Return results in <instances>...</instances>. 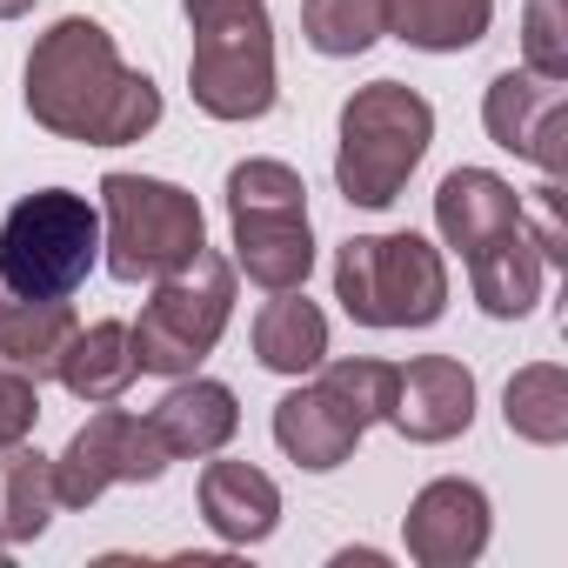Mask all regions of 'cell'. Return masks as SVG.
<instances>
[{
	"label": "cell",
	"instance_id": "6da1fadb",
	"mask_svg": "<svg viewBox=\"0 0 568 568\" xmlns=\"http://www.w3.org/2000/svg\"><path fill=\"white\" fill-rule=\"evenodd\" d=\"M21 101H28L34 128H48L54 141H81V148H128L161 128L154 74L128 68L114 34L88 14H61L34 41Z\"/></svg>",
	"mask_w": 568,
	"mask_h": 568
},
{
	"label": "cell",
	"instance_id": "7a4b0ae2",
	"mask_svg": "<svg viewBox=\"0 0 568 568\" xmlns=\"http://www.w3.org/2000/svg\"><path fill=\"white\" fill-rule=\"evenodd\" d=\"M395 362H375V355H348V362H322L315 382L288 388L274 402V442L295 468L308 475H335L362 435L375 422H388L395 408Z\"/></svg>",
	"mask_w": 568,
	"mask_h": 568
},
{
	"label": "cell",
	"instance_id": "3957f363",
	"mask_svg": "<svg viewBox=\"0 0 568 568\" xmlns=\"http://www.w3.org/2000/svg\"><path fill=\"white\" fill-rule=\"evenodd\" d=\"M181 14L194 28L187 54V88L207 121H261L274 114V21L267 0H181Z\"/></svg>",
	"mask_w": 568,
	"mask_h": 568
},
{
	"label": "cell",
	"instance_id": "277c9868",
	"mask_svg": "<svg viewBox=\"0 0 568 568\" xmlns=\"http://www.w3.org/2000/svg\"><path fill=\"white\" fill-rule=\"evenodd\" d=\"M435 141V108L428 94L402 81H368L342 101V141H335V187L348 207H395L402 187L415 181L422 154Z\"/></svg>",
	"mask_w": 568,
	"mask_h": 568
},
{
	"label": "cell",
	"instance_id": "5b68a950",
	"mask_svg": "<svg viewBox=\"0 0 568 568\" xmlns=\"http://www.w3.org/2000/svg\"><path fill=\"white\" fill-rule=\"evenodd\" d=\"M227 227H234V274L254 288H308L315 274V227H308V187L288 161H234L227 168Z\"/></svg>",
	"mask_w": 568,
	"mask_h": 568
},
{
	"label": "cell",
	"instance_id": "8992f818",
	"mask_svg": "<svg viewBox=\"0 0 568 568\" xmlns=\"http://www.w3.org/2000/svg\"><path fill=\"white\" fill-rule=\"evenodd\" d=\"M335 302L362 328H435L448 315V261L422 234H348L335 247Z\"/></svg>",
	"mask_w": 568,
	"mask_h": 568
},
{
	"label": "cell",
	"instance_id": "52a82bcc",
	"mask_svg": "<svg viewBox=\"0 0 568 568\" xmlns=\"http://www.w3.org/2000/svg\"><path fill=\"white\" fill-rule=\"evenodd\" d=\"M101 267V207L74 187H34L0 221V288L28 302H68Z\"/></svg>",
	"mask_w": 568,
	"mask_h": 568
},
{
	"label": "cell",
	"instance_id": "ba28073f",
	"mask_svg": "<svg viewBox=\"0 0 568 568\" xmlns=\"http://www.w3.org/2000/svg\"><path fill=\"white\" fill-rule=\"evenodd\" d=\"M207 247V214L187 187L161 174H108L101 181V261L114 281L141 288Z\"/></svg>",
	"mask_w": 568,
	"mask_h": 568
},
{
	"label": "cell",
	"instance_id": "9c48e42d",
	"mask_svg": "<svg viewBox=\"0 0 568 568\" xmlns=\"http://www.w3.org/2000/svg\"><path fill=\"white\" fill-rule=\"evenodd\" d=\"M227 322H234V261L214 254V247H201L187 267H174V274L154 281L141 322L128 328L134 368L141 375H168V382L194 375L221 348Z\"/></svg>",
	"mask_w": 568,
	"mask_h": 568
},
{
	"label": "cell",
	"instance_id": "30bf717a",
	"mask_svg": "<svg viewBox=\"0 0 568 568\" xmlns=\"http://www.w3.org/2000/svg\"><path fill=\"white\" fill-rule=\"evenodd\" d=\"M168 462L174 455H168V442L154 435L148 415H128L121 402H101L68 435V448L54 455V501L61 508H94L121 481H161Z\"/></svg>",
	"mask_w": 568,
	"mask_h": 568
},
{
	"label": "cell",
	"instance_id": "8fae6325",
	"mask_svg": "<svg viewBox=\"0 0 568 568\" xmlns=\"http://www.w3.org/2000/svg\"><path fill=\"white\" fill-rule=\"evenodd\" d=\"M481 128L515 161H535L548 181H561L568 168V88L561 81H541L528 68L495 74L481 94Z\"/></svg>",
	"mask_w": 568,
	"mask_h": 568
},
{
	"label": "cell",
	"instance_id": "7c38bea8",
	"mask_svg": "<svg viewBox=\"0 0 568 568\" xmlns=\"http://www.w3.org/2000/svg\"><path fill=\"white\" fill-rule=\"evenodd\" d=\"M488 528H495L488 488L462 481V475H435L402 515L408 561H422V568H468V561H481L488 555Z\"/></svg>",
	"mask_w": 568,
	"mask_h": 568
},
{
	"label": "cell",
	"instance_id": "4fadbf2b",
	"mask_svg": "<svg viewBox=\"0 0 568 568\" xmlns=\"http://www.w3.org/2000/svg\"><path fill=\"white\" fill-rule=\"evenodd\" d=\"M388 428H402L415 448H442L475 428V375L455 355H415L395 375V408Z\"/></svg>",
	"mask_w": 568,
	"mask_h": 568
},
{
	"label": "cell",
	"instance_id": "5bb4252c",
	"mask_svg": "<svg viewBox=\"0 0 568 568\" xmlns=\"http://www.w3.org/2000/svg\"><path fill=\"white\" fill-rule=\"evenodd\" d=\"M148 422H154V435L168 442L174 462H207V455H221V448L234 442V428H241V402H234L227 382L174 375V388L148 408Z\"/></svg>",
	"mask_w": 568,
	"mask_h": 568
},
{
	"label": "cell",
	"instance_id": "9a60e30c",
	"mask_svg": "<svg viewBox=\"0 0 568 568\" xmlns=\"http://www.w3.org/2000/svg\"><path fill=\"white\" fill-rule=\"evenodd\" d=\"M435 227H442V241L468 261L475 247H488V241H501L508 227H521V194H515V181H501L495 168H455V174H442V187H435Z\"/></svg>",
	"mask_w": 568,
	"mask_h": 568
},
{
	"label": "cell",
	"instance_id": "2e32d148",
	"mask_svg": "<svg viewBox=\"0 0 568 568\" xmlns=\"http://www.w3.org/2000/svg\"><path fill=\"white\" fill-rule=\"evenodd\" d=\"M201 521L227 541V548H254L281 528V488L267 468L254 462H221L207 455L201 468Z\"/></svg>",
	"mask_w": 568,
	"mask_h": 568
},
{
	"label": "cell",
	"instance_id": "e0dca14e",
	"mask_svg": "<svg viewBox=\"0 0 568 568\" xmlns=\"http://www.w3.org/2000/svg\"><path fill=\"white\" fill-rule=\"evenodd\" d=\"M541 281H548V261H541V247L528 241V227H508L501 241H488V247L468 254V288H475L481 315H495V322L535 315Z\"/></svg>",
	"mask_w": 568,
	"mask_h": 568
},
{
	"label": "cell",
	"instance_id": "ac0fdd59",
	"mask_svg": "<svg viewBox=\"0 0 568 568\" xmlns=\"http://www.w3.org/2000/svg\"><path fill=\"white\" fill-rule=\"evenodd\" d=\"M254 362L267 375H315L328 362V315L302 295V288H281L261 315H254Z\"/></svg>",
	"mask_w": 568,
	"mask_h": 568
},
{
	"label": "cell",
	"instance_id": "d6986e66",
	"mask_svg": "<svg viewBox=\"0 0 568 568\" xmlns=\"http://www.w3.org/2000/svg\"><path fill=\"white\" fill-rule=\"evenodd\" d=\"M54 375H61V388L74 395V402H88V408H101V402H121L128 388H134V342H128V322H88V328H74L68 335V348H61V362H54Z\"/></svg>",
	"mask_w": 568,
	"mask_h": 568
},
{
	"label": "cell",
	"instance_id": "ffe728a7",
	"mask_svg": "<svg viewBox=\"0 0 568 568\" xmlns=\"http://www.w3.org/2000/svg\"><path fill=\"white\" fill-rule=\"evenodd\" d=\"M382 28L422 54H468L495 28V0H382Z\"/></svg>",
	"mask_w": 568,
	"mask_h": 568
},
{
	"label": "cell",
	"instance_id": "44dd1931",
	"mask_svg": "<svg viewBox=\"0 0 568 568\" xmlns=\"http://www.w3.org/2000/svg\"><path fill=\"white\" fill-rule=\"evenodd\" d=\"M54 455L28 448V442H0V541L21 548L41 541L54 521Z\"/></svg>",
	"mask_w": 568,
	"mask_h": 568
},
{
	"label": "cell",
	"instance_id": "7402d4cb",
	"mask_svg": "<svg viewBox=\"0 0 568 568\" xmlns=\"http://www.w3.org/2000/svg\"><path fill=\"white\" fill-rule=\"evenodd\" d=\"M81 328V315L68 302H28V295H8L0 288V362L21 368V375H54L68 335Z\"/></svg>",
	"mask_w": 568,
	"mask_h": 568
},
{
	"label": "cell",
	"instance_id": "603a6c76",
	"mask_svg": "<svg viewBox=\"0 0 568 568\" xmlns=\"http://www.w3.org/2000/svg\"><path fill=\"white\" fill-rule=\"evenodd\" d=\"M501 422L528 448H561L568 442V368L561 362H528L501 388Z\"/></svg>",
	"mask_w": 568,
	"mask_h": 568
},
{
	"label": "cell",
	"instance_id": "cb8c5ba5",
	"mask_svg": "<svg viewBox=\"0 0 568 568\" xmlns=\"http://www.w3.org/2000/svg\"><path fill=\"white\" fill-rule=\"evenodd\" d=\"M382 34V0H302V41L322 61H355Z\"/></svg>",
	"mask_w": 568,
	"mask_h": 568
},
{
	"label": "cell",
	"instance_id": "d4e9b609",
	"mask_svg": "<svg viewBox=\"0 0 568 568\" xmlns=\"http://www.w3.org/2000/svg\"><path fill=\"white\" fill-rule=\"evenodd\" d=\"M521 68L568 81V0H521Z\"/></svg>",
	"mask_w": 568,
	"mask_h": 568
},
{
	"label": "cell",
	"instance_id": "484cf974",
	"mask_svg": "<svg viewBox=\"0 0 568 568\" xmlns=\"http://www.w3.org/2000/svg\"><path fill=\"white\" fill-rule=\"evenodd\" d=\"M521 227L541 247L548 267H568V227H561V181H541L535 194H521Z\"/></svg>",
	"mask_w": 568,
	"mask_h": 568
},
{
	"label": "cell",
	"instance_id": "4316f807",
	"mask_svg": "<svg viewBox=\"0 0 568 568\" xmlns=\"http://www.w3.org/2000/svg\"><path fill=\"white\" fill-rule=\"evenodd\" d=\"M41 422V382L0 362V442H28Z\"/></svg>",
	"mask_w": 568,
	"mask_h": 568
},
{
	"label": "cell",
	"instance_id": "83f0119b",
	"mask_svg": "<svg viewBox=\"0 0 568 568\" xmlns=\"http://www.w3.org/2000/svg\"><path fill=\"white\" fill-rule=\"evenodd\" d=\"M21 14H34V0H0V21H21Z\"/></svg>",
	"mask_w": 568,
	"mask_h": 568
},
{
	"label": "cell",
	"instance_id": "f1b7e54d",
	"mask_svg": "<svg viewBox=\"0 0 568 568\" xmlns=\"http://www.w3.org/2000/svg\"><path fill=\"white\" fill-rule=\"evenodd\" d=\"M0 561H8V541H0Z\"/></svg>",
	"mask_w": 568,
	"mask_h": 568
}]
</instances>
